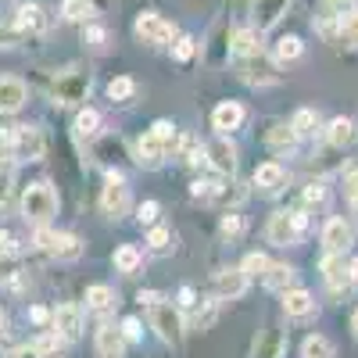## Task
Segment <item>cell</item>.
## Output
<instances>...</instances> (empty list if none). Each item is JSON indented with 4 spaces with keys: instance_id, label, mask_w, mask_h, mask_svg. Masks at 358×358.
I'll list each match as a JSON object with an SVG mask.
<instances>
[{
    "instance_id": "b9f144b4",
    "label": "cell",
    "mask_w": 358,
    "mask_h": 358,
    "mask_svg": "<svg viewBox=\"0 0 358 358\" xmlns=\"http://www.w3.org/2000/svg\"><path fill=\"white\" fill-rule=\"evenodd\" d=\"M83 43H90V47H94V50H101V47L108 43V33H104L101 25H94V22H86V25H83Z\"/></svg>"
},
{
    "instance_id": "3957f363",
    "label": "cell",
    "mask_w": 358,
    "mask_h": 358,
    "mask_svg": "<svg viewBox=\"0 0 358 358\" xmlns=\"http://www.w3.org/2000/svg\"><path fill=\"white\" fill-rule=\"evenodd\" d=\"M54 215H57V190L47 183V179L25 187V194H22V219L40 229V226H50Z\"/></svg>"
},
{
    "instance_id": "4fadbf2b",
    "label": "cell",
    "mask_w": 358,
    "mask_h": 358,
    "mask_svg": "<svg viewBox=\"0 0 358 358\" xmlns=\"http://www.w3.org/2000/svg\"><path fill=\"white\" fill-rule=\"evenodd\" d=\"M50 330H57L65 341H79V334H83V308L79 305H57L54 312H50Z\"/></svg>"
},
{
    "instance_id": "8d00e7d4",
    "label": "cell",
    "mask_w": 358,
    "mask_h": 358,
    "mask_svg": "<svg viewBox=\"0 0 358 358\" xmlns=\"http://www.w3.org/2000/svg\"><path fill=\"white\" fill-rule=\"evenodd\" d=\"M290 126H294V133L297 136H312L315 133V126H319V118H315V111L312 108H301L294 118H290Z\"/></svg>"
},
{
    "instance_id": "f1b7e54d",
    "label": "cell",
    "mask_w": 358,
    "mask_h": 358,
    "mask_svg": "<svg viewBox=\"0 0 358 358\" xmlns=\"http://www.w3.org/2000/svg\"><path fill=\"white\" fill-rule=\"evenodd\" d=\"M265 143L273 147V151H290V147L297 143V133H294L290 122H276L273 129L265 133Z\"/></svg>"
},
{
    "instance_id": "4316f807",
    "label": "cell",
    "mask_w": 358,
    "mask_h": 358,
    "mask_svg": "<svg viewBox=\"0 0 358 358\" xmlns=\"http://www.w3.org/2000/svg\"><path fill=\"white\" fill-rule=\"evenodd\" d=\"M97 8L90 4V0H62V18L65 22H76V25H86V22H94Z\"/></svg>"
},
{
    "instance_id": "ee69618b",
    "label": "cell",
    "mask_w": 358,
    "mask_h": 358,
    "mask_svg": "<svg viewBox=\"0 0 358 358\" xmlns=\"http://www.w3.org/2000/svg\"><path fill=\"white\" fill-rule=\"evenodd\" d=\"M158 215H162V204H158V201H143V204L136 208L140 226H155V222H158Z\"/></svg>"
},
{
    "instance_id": "6f0895ef",
    "label": "cell",
    "mask_w": 358,
    "mask_h": 358,
    "mask_svg": "<svg viewBox=\"0 0 358 358\" xmlns=\"http://www.w3.org/2000/svg\"><path fill=\"white\" fill-rule=\"evenodd\" d=\"M4 326H8V319H4V312H0V337H4Z\"/></svg>"
},
{
    "instance_id": "11a10c76",
    "label": "cell",
    "mask_w": 358,
    "mask_h": 358,
    "mask_svg": "<svg viewBox=\"0 0 358 358\" xmlns=\"http://www.w3.org/2000/svg\"><path fill=\"white\" fill-rule=\"evenodd\" d=\"M348 268H351V283H355V287H358V258H355V262H351V265H348Z\"/></svg>"
},
{
    "instance_id": "7dc6e473",
    "label": "cell",
    "mask_w": 358,
    "mask_h": 358,
    "mask_svg": "<svg viewBox=\"0 0 358 358\" xmlns=\"http://www.w3.org/2000/svg\"><path fill=\"white\" fill-rule=\"evenodd\" d=\"M305 201L308 204H322L326 201V183H322V179H312V183L305 187Z\"/></svg>"
},
{
    "instance_id": "d6a6232c",
    "label": "cell",
    "mask_w": 358,
    "mask_h": 358,
    "mask_svg": "<svg viewBox=\"0 0 358 358\" xmlns=\"http://www.w3.org/2000/svg\"><path fill=\"white\" fill-rule=\"evenodd\" d=\"M101 133V115L94 108H83L76 115V136H86V140H94Z\"/></svg>"
},
{
    "instance_id": "603a6c76",
    "label": "cell",
    "mask_w": 358,
    "mask_h": 358,
    "mask_svg": "<svg viewBox=\"0 0 358 358\" xmlns=\"http://www.w3.org/2000/svg\"><path fill=\"white\" fill-rule=\"evenodd\" d=\"M229 50L233 57H248V54H258L262 50V29H236L233 40H229Z\"/></svg>"
},
{
    "instance_id": "60d3db41",
    "label": "cell",
    "mask_w": 358,
    "mask_h": 358,
    "mask_svg": "<svg viewBox=\"0 0 358 358\" xmlns=\"http://www.w3.org/2000/svg\"><path fill=\"white\" fill-rule=\"evenodd\" d=\"M351 8H358V0H322L319 15H322V18H341V15L351 11Z\"/></svg>"
},
{
    "instance_id": "ab89813d",
    "label": "cell",
    "mask_w": 358,
    "mask_h": 358,
    "mask_svg": "<svg viewBox=\"0 0 358 358\" xmlns=\"http://www.w3.org/2000/svg\"><path fill=\"white\" fill-rule=\"evenodd\" d=\"M219 233L226 236L229 244H233V241H241V233H244V215H236V212L222 215V226H219Z\"/></svg>"
},
{
    "instance_id": "cb8c5ba5",
    "label": "cell",
    "mask_w": 358,
    "mask_h": 358,
    "mask_svg": "<svg viewBox=\"0 0 358 358\" xmlns=\"http://www.w3.org/2000/svg\"><path fill=\"white\" fill-rule=\"evenodd\" d=\"M69 341L57 334V330H50V334H43V337H36L29 348H22V355H29V358H54L57 351H62Z\"/></svg>"
},
{
    "instance_id": "74e56055",
    "label": "cell",
    "mask_w": 358,
    "mask_h": 358,
    "mask_svg": "<svg viewBox=\"0 0 358 358\" xmlns=\"http://www.w3.org/2000/svg\"><path fill=\"white\" fill-rule=\"evenodd\" d=\"M215 315H219V301H215V297H212V301H204V308L194 301V326H197V330H208V326L215 322Z\"/></svg>"
},
{
    "instance_id": "e0dca14e",
    "label": "cell",
    "mask_w": 358,
    "mask_h": 358,
    "mask_svg": "<svg viewBox=\"0 0 358 358\" xmlns=\"http://www.w3.org/2000/svg\"><path fill=\"white\" fill-rule=\"evenodd\" d=\"M212 126H215L222 136H229L233 129H241V126H244V104H236V101H222V104L212 111Z\"/></svg>"
},
{
    "instance_id": "7bdbcfd3",
    "label": "cell",
    "mask_w": 358,
    "mask_h": 358,
    "mask_svg": "<svg viewBox=\"0 0 358 358\" xmlns=\"http://www.w3.org/2000/svg\"><path fill=\"white\" fill-rule=\"evenodd\" d=\"M280 351H283V337L273 330V334H265V341H262V348H258V358H280Z\"/></svg>"
},
{
    "instance_id": "1f68e13d",
    "label": "cell",
    "mask_w": 358,
    "mask_h": 358,
    "mask_svg": "<svg viewBox=\"0 0 358 358\" xmlns=\"http://www.w3.org/2000/svg\"><path fill=\"white\" fill-rule=\"evenodd\" d=\"M301 50H305L301 36H280V40H276V65L297 62V57H301Z\"/></svg>"
},
{
    "instance_id": "52a82bcc",
    "label": "cell",
    "mask_w": 358,
    "mask_h": 358,
    "mask_svg": "<svg viewBox=\"0 0 358 358\" xmlns=\"http://www.w3.org/2000/svg\"><path fill=\"white\" fill-rule=\"evenodd\" d=\"M133 33H136L143 43H151V47H169V43L176 40V25H172L169 18H162L158 11H143V15H136V22H133Z\"/></svg>"
},
{
    "instance_id": "e575fe53",
    "label": "cell",
    "mask_w": 358,
    "mask_h": 358,
    "mask_svg": "<svg viewBox=\"0 0 358 358\" xmlns=\"http://www.w3.org/2000/svg\"><path fill=\"white\" fill-rule=\"evenodd\" d=\"M301 358H334V344L315 334V337H308L301 344Z\"/></svg>"
},
{
    "instance_id": "83f0119b",
    "label": "cell",
    "mask_w": 358,
    "mask_h": 358,
    "mask_svg": "<svg viewBox=\"0 0 358 358\" xmlns=\"http://www.w3.org/2000/svg\"><path fill=\"white\" fill-rule=\"evenodd\" d=\"M337 40L348 47V50H358V8L344 11L341 22H337Z\"/></svg>"
},
{
    "instance_id": "680465c9",
    "label": "cell",
    "mask_w": 358,
    "mask_h": 358,
    "mask_svg": "<svg viewBox=\"0 0 358 358\" xmlns=\"http://www.w3.org/2000/svg\"><path fill=\"white\" fill-rule=\"evenodd\" d=\"M0 358H4V355H0Z\"/></svg>"
},
{
    "instance_id": "bcb514c9",
    "label": "cell",
    "mask_w": 358,
    "mask_h": 358,
    "mask_svg": "<svg viewBox=\"0 0 358 358\" xmlns=\"http://www.w3.org/2000/svg\"><path fill=\"white\" fill-rule=\"evenodd\" d=\"M169 241H172V233L169 229H151V236H147V244H151V251H169Z\"/></svg>"
},
{
    "instance_id": "f5cc1de1",
    "label": "cell",
    "mask_w": 358,
    "mask_h": 358,
    "mask_svg": "<svg viewBox=\"0 0 358 358\" xmlns=\"http://www.w3.org/2000/svg\"><path fill=\"white\" fill-rule=\"evenodd\" d=\"M29 319H33L36 326H50V312L40 308V305H36V308H29Z\"/></svg>"
},
{
    "instance_id": "9c48e42d",
    "label": "cell",
    "mask_w": 358,
    "mask_h": 358,
    "mask_svg": "<svg viewBox=\"0 0 358 358\" xmlns=\"http://www.w3.org/2000/svg\"><path fill=\"white\" fill-rule=\"evenodd\" d=\"M101 212H104L108 219H122V215L129 212V187H126V179L118 176V172H108V179H104Z\"/></svg>"
},
{
    "instance_id": "7a4b0ae2",
    "label": "cell",
    "mask_w": 358,
    "mask_h": 358,
    "mask_svg": "<svg viewBox=\"0 0 358 358\" xmlns=\"http://www.w3.org/2000/svg\"><path fill=\"white\" fill-rule=\"evenodd\" d=\"M140 301L147 305V312H151V326L158 330V337L165 341V344H183V315H179V308L172 305V301H165L162 294H140Z\"/></svg>"
},
{
    "instance_id": "f907efd6",
    "label": "cell",
    "mask_w": 358,
    "mask_h": 358,
    "mask_svg": "<svg viewBox=\"0 0 358 358\" xmlns=\"http://www.w3.org/2000/svg\"><path fill=\"white\" fill-rule=\"evenodd\" d=\"M0 251H8V255H18V241H15V233L0 229Z\"/></svg>"
},
{
    "instance_id": "d590c367",
    "label": "cell",
    "mask_w": 358,
    "mask_h": 358,
    "mask_svg": "<svg viewBox=\"0 0 358 358\" xmlns=\"http://www.w3.org/2000/svg\"><path fill=\"white\" fill-rule=\"evenodd\" d=\"M11 197H15V169L0 165V215L11 208Z\"/></svg>"
},
{
    "instance_id": "f546056e",
    "label": "cell",
    "mask_w": 358,
    "mask_h": 358,
    "mask_svg": "<svg viewBox=\"0 0 358 358\" xmlns=\"http://www.w3.org/2000/svg\"><path fill=\"white\" fill-rule=\"evenodd\" d=\"M262 280H265L268 290H280V294H283V290H290V283H294V268H290V265H268Z\"/></svg>"
},
{
    "instance_id": "f35d334b",
    "label": "cell",
    "mask_w": 358,
    "mask_h": 358,
    "mask_svg": "<svg viewBox=\"0 0 358 358\" xmlns=\"http://www.w3.org/2000/svg\"><path fill=\"white\" fill-rule=\"evenodd\" d=\"M194 54H197V40H194V36H176V43H172V57H176L179 65H187Z\"/></svg>"
},
{
    "instance_id": "c3c4849f",
    "label": "cell",
    "mask_w": 358,
    "mask_h": 358,
    "mask_svg": "<svg viewBox=\"0 0 358 358\" xmlns=\"http://www.w3.org/2000/svg\"><path fill=\"white\" fill-rule=\"evenodd\" d=\"M18 43H22V36L15 33L11 25H4V22H0V50H15Z\"/></svg>"
},
{
    "instance_id": "d6986e66",
    "label": "cell",
    "mask_w": 358,
    "mask_h": 358,
    "mask_svg": "<svg viewBox=\"0 0 358 358\" xmlns=\"http://www.w3.org/2000/svg\"><path fill=\"white\" fill-rule=\"evenodd\" d=\"M94 348H97V358H122V330H115L111 322H101Z\"/></svg>"
},
{
    "instance_id": "836d02e7",
    "label": "cell",
    "mask_w": 358,
    "mask_h": 358,
    "mask_svg": "<svg viewBox=\"0 0 358 358\" xmlns=\"http://www.w3.org/2000/svg\"><path fill=\"white\" fill-rule=\"evenodd\" d=\"M108 97H111V101H118V104L133 101V97H136V83H133L129 76H115V79L108 83Z\"/></svg>"
},
{
    "instance_id": "2e32d148",
    "label": "cell",
    "mask_w": 358,
    "mask_h": 358,
    "mask_svg": "<svg viewBox=\"0 0 358 358\" xmlns=\"http://www.w3.org/2000/svg\"><path fill=\"white\" fill-rule=\"evenodd\" d=\"M244 290H248L244 268H222V273H215V297L219 301H236Z\"/></svg>"
},
{
    "instance_id": "5bb4252c",
    "label": "cell",
    "mask_w": 358,
    "mask_h": 358,
    "mask_svg": "<svg viewBox=\"0 0 358 358\" xmlns=\"http://www.w3.org/2000/svg\"><path fill=\"white\" fill-rule=\"evenodd\" d=\"M29 101V86L18 76H0V115H18Z\"/></svg>"
},
{
    "instance_id": "ac0fdd59",
    "label": "cell",
    "mask_w": 358,
    "mask_h": 358,
    "mask_svg": "<svg viewBox=\"0 0 358 358\" xmlns=\"http://www.w3.org/2000/svg\"><path fill=\"white\" fill-rule=\"evenodd\" d=\"M287 4L290 0H255V8H251V18H255V29H273L283 15H287Z\"/></svg>"
},
{
    "instance_id": "ffe728a7",
    "label": "cell",
    "mask_w": 358,
    "mask_h": 358,
    "mask_svg": "<svg viewBox=\"0 0 358 358\" xmlns=\"http://www.w3.org/2000/svg\"><path fill=\"white\" fill-rule=\"evenodd\" d=\"M283 312L294 315V319H305V315L315 312V297L301 287H290V290H283Z\"/></svg>"
},
{
    "instance_id": "484cf974",
    "label": "cell",
    "mask_w": 358,
    "mask_h": 358,
    "mask_svg": "<svg viewBox=\"0 0 358 358\" xmlns=\"http://www.w3.org/2000/svg\"><path fill=\"white\" fill-rule=\"evenodd\" d=\"M115 305H118V297H115V290H111V287L94 283V287L86 290V308H90V312H101V315H104V312H111Z\"/></svg>"
},
{
    "instance_id": "7402d4cb",
    "label": "cell",
    "mask_w": 358,
    "mask_h": 358,
    "mask_svg": "<svg viewBox=\"0 0 358 358\" xmlns=\"http://www.w3.org/2000/svg\"><path fill=\"white\" fill-rule=\"evenodd\" d=\"M322 276L330 283V290H341L351 283V268L344 265V255H326L322 258Z\"/></svg>"
},
{
    "instance_id": "816d5d0a",
    "label": "cell",
    "mask_w": 358,
    "mask_h": 358,
    "mask_svg": "<svg viewBox=\"0 0 358 358\" xmlns=\"http://www.w3.org/2000/svg\"><path fill=\"white\" fill-rule=\"evenodd\" d=\"M122 337H129V341H140V337H143L140 319H126V322H122Z\"/></svg>"
},
{
    "instance_id": "9f6ffc18",
    "label": "cell",
    "mask_w": 358,
    "mask_h": 358,
    "mask_svg": "<svg viewBox=\"0 0 358 358\" xmlns=\"http://www.w3.org/2000/svg\"><path fill=\"white\" fill-rule=\"evenodd\" d=\"M351 334H355V337H358V308H355V312H351Z\"/></svg>"
},
{
    "instance_id": "db71d44e",
    "label": "cell",
    "mask_w": 358,
    "mask_h": 358,
    "mask_svg": "<svg viewBox=\"0 0 358 358\" xmlns=\"http://www.w3.org/2000/svg\"><path fill=\"white\" fill-rule=\"evenodd\" d=\"M90 4H94V8H97V15H101V11H108L111 0H90Z\"/></svg>"
},
{
    "instance_id": "8fae6325",
    "label": "cell",
    "mask_w": 358,
    "mask_h": 358,
    "mask_svg": "<svg viewBox=\"0 0 358 358\" xmlns=\"http://www.w3.org/2000/svg\"><path fill=\"white\" fill-rule=\"evenodd\" d=\"M86 94H90V72H65V76H57V83L50 90L57 108L79 104V101H86Z\"/></svg>"
},
{
    "instance_id": "5b68a950",
    "label": "cell",
    "mask_w": 358,
    "mask_h": 358,
    "mask_svg": "<svg viewBox=\"0 0 358 358\" xmlns=\"http://www.w3.org/2000/svg\"><path fill=\"white\" fill-rule=\"evenodd\" d=\"M301 229H305V215L290 212V208H280V212L268 215L265 236H268V244H276V248H290V244H297Z\"/></svg>"
},
{
    "instance_id": "44dd1931",
    "label": "cell",
    "mask_w": 358,
    "mask_h": 358,
    "mask_svg": "<svg viewBox=\"0 0 358 358\" xmlns=\"http://www.w3.org/2000/svg\"><path fill=\"white\" fill-rule=\"evenodd\" d=\"M255 187H262L265 194H280L287 187V172L276 162H265V165L255 169Z\"/></svg>"
},
{
    "instance_id": "9a60e30c",
    "label": "cell",
    "mask_w": 358,
    "mask_h": 358,
    "mask_svg": "<svg viewBox=\"0 0 358 358\" xmlns=\"http://www.w3.org/2000/svg\"><path fill=\"white\" fill-rule=\"evenodd\" d=\"M351 244H355V229H351V222H344V219H330V222L322 226V248H326V255H344Z\"/></svg>"
},
{
    "instance_id": "f6af8a7d",
    "label": "cell",
    "mask_w": 358,
    "mask_h": 358,
    "mask_svg": "<svg viewBox=\"0 0 358 358\" xmlns=\"http://www.w3.org/2000/svg\"><path fill=\"white\" fill-rule=\"evenodd\" d=\"M241 268L248 273V280H251V276H265V268H268V258L255 251V255H248V258H244V265H241Z\"/></svg>"
},
{
    "instance_id": "30bf717a",
    "label": "cell",
    "mask_w": 358,
    "mask_h": 358,
    "mask_svg": "<svg viewBox=\"0 0 358 358\" xmlns=\"http://www.w3.org/2000/svg\"><path fill=\"white\" fill-rule=\"evenodd\" d=\"M236 72H241L244 83H251V86H273V83H280L276 62H268L262 50L248 54V57H236Z\"/></svg>"
},
{
    "instance_id": "8992f818",
    "label": "cell",
    "mask_w": 358,
    "mask_h": 358,
    "mask_svg": "<svg viewBox=\"0 0 358 358\" xmlns=\"http://www.w3.org/2000/svg\"><path fill=\"white\" fill-rule=\"evenodd\" d=\"M36 248L47 251V255L57 258V262H76V258H83V241H79L76 233H54V229H47V226H40V233H36Z\"/></svg>"
},
{
    "instance_id": "7c38bea8",
    "label": "cell",
    "mask_w": 358,
    "mask_h": 358,
    "mask_svg": "<svg viewBox=\"0 0 358 358\" xmlns=\"http://www.w3.org/2000/svg\"><path fill=\"white\" fill-rule=\"evenodd\" d=\"M204 158H208V165H212L219 176H233L236 172V147L229 143V136H215V140H208L204 143Z\"/></svg>"
},
{
    "instance_id": "6da1fadb",
    "label": "cell",
    "mask_w": 358,
    "mask_h": 358,
    "mask_svg": "<svg viewBox=\"0 0 358 358\" xmlns=\"http://www.w3.org/2000/svg\"><path fill=\"white\" fill-rule=\"evenodd\" d=\"M176 147H179V133H176L172 122L162 118V122L151 126V133H143L136 140V162L147 165V169H155V165H162V158H169L176 151Z\"/></svg>"
},
{
    "instance_id": "4dcf8cb0",
    "label": "cell",
    "mask_w": 358,
    "mask_h": 358,
    "mask_svg": "<svg viewBox=\"0 0 358 358\" xmlns=\"http://www.w3.org/2000/svg\"><path fill=\"white\" fill-rule=\"evenodd\" d=\"M111 262H115V268H118V273H126V276H133L136 273V268H140V251L133 248V244H122V248H118L115 255H111Z\"/></svg>"
},
{
    "instance_id": "ba28073f",
    "label": "cell",
    "mask_w": 358,
    "mask_h": 358,
    "mask_svg": "<svg viewBox=\"0 0 358 358\" xmlns=\"http://www.w3.org/2000/svg\"><path fill=\"white\" fill-rule=\"evenodd\" d=\"M11 29L25 40V36H43L50 29V15L43 4H33V0H25V4L15 8V18H11Z\"/></svg>"
},
{
    "instance_id": "277c9868",
    "label": "cell",
    "mask_w": 358,
    "mask_h": 358,
    "mask_svg": "<svg viewBox=\"0 0 358 358\" xmlns=\"http://www.w3.org/2000/svg\"><path fill=\"white\" fill-rule=\"evenodd\" d=\"M4 143L11 147L15 162H43L47 158V133L40 126H11Z\"/></svg>"
},
{
    "instance_id": "d4e9b609",
    "label": "cell",
    "mask_w": 358,
    "mask_h": 358,
    "mask_svg": "<svg viewBox=\"0 0 358 358\" xmlns=\"http://www.w3.org/2000/svg\"><path fill=\"white\" fill-rule=\"evenodd\" d=\"M326 140H330L334 147H341V151H344V147H351L355 140H358V129H355V122H351V118H334V122L330 126H326Z\"/></svg>"
},
{
    "instance_id": "681fc988",
    "label": "cell",
    "mask_w": 358,
    "mask_h": 358,
    "mask_svg": "<svg viewBox=\"0 0 358 358\" xmlns=\"http://www.w3.org/2000/svg\"><path fill=\"white\" fill-rule=\"evenodd\" d=\"M344 197L351 201V208H358V169L344 176Z\"/></svg>"
}]
</instances>
